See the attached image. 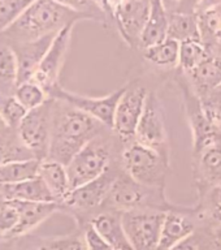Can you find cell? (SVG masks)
Listing matches in <instances>:
<instances>
[{
	"mask_svg": "<svg viewBox=\"0 0 221 250\" xmlns=\"http://www.w3.org/2000/svg\"><path fill=\"white\" fill-rule=\"evenodd\" d=\"M107 129L109 128L101 124L100 121L95 120L69 103L54 99L50 148L47 159L68 166L83 146L95 137L105 133Z\"/></svg>",
	"mask_w": 221,
	"mask_h": 250,
	"instance_id": "cell-1",
	"label": "cell"
},
{
	"mask_svg": "<svg viewBox=\"0 0 221 250\" xmlns=\"http://www.w3.org/2000/svg\"><path fill=\"white\" fill-rule=\"evenodd\" d=\"M90 17L62 7L55 0H34L22 16L1 35L12 43L31 42L58 34L64 27Z\"/></svg>",
	"mask_w": 221,
	"mask_h": 250,
	"instance_id": "cell-2",
	"label": "cell"
},
{
	"mask_svg": "<svg viewBox=\"0 0 221 250\" xmlns=\"http://www.w3.org/2000/svg\"><path fill=\"white\" fill-rule=\"evenodd\" d=\"M103 207H105V210L125 212L140 208L169 211L177 206L168 201L164 188L142 185L129 177L124 171H121L108 197L105 198Z\"/></svg>",
	"mask_w": 221,
	"mask_h": 250,
	"instance_id": "cell-3",
	"label": "cell"
},
{
	"mask_svg": "<svg viewBox=\"0 0 221 250\" xmlns=\"http://www.w3.org/2000/svg\"><path fill=\"white\" fill-rule=\"evenodd\" d=\"M122 171L134 181L151 188H164L169 173V155L133 141L121 152Z\"/></svg>",
	"mask_w": 221,
	"mask_h": 250,
	"instance_id": "cell-4",
	"label": "cell"
},
{
	"mask_svg": "<svg viewBox=\"0 0 221 250\" xmlns=\"http://www.w3.org/2000/svg\"><path fill=\"white\" fill-rule=\"evenodd\" d=\"M113 142L105 133L83 146L66 166L72 189L100 177L112 166Z\"/></svg>",
	"mask_w": 221,
	"mask_h": 250,
	"instance_id": "cell-5",
	"label": "cell"
},
{
	"mask_svg": "<svg viewBox=\"0 0 221 250\" xmlns=\"http://www.w3.org/2000/svg\"><path fill=\"white\" fill-rule=\"evenodd\" d=\"M52 108L54 99L50 98L44 104L29 111L17 128L20 142L33 154L35 159L44 160L48 156Z\"/></svg>",
	"mask_w": 221,
	"mask_h": 250,
	"instance_id": "cell-6",
	"label": "cell"
},
{
	"mask_svg": "<svg viewBox=\"0 0 221 250\" xmlns=\"http://www.w3.org/2000/svg\"><path fill=\"white\" fill-rule=\"evenodd\" d=\"M167 211L154 208L125 211L122 224L134 250H159L160 233Z\"/></svg>",
	"mask_w": 221,
	"mask_h": 250,
	"instance_id": "cell-7",
	"label": "cell"
},
{
	"mask_svg": "<svg viewBox=\"0 0 221 250\" xmlns=\"http://www.w3.org/2000/svg\"><path fill=\"white\" fill-rule=\"evenodd\" d=\"M147 95L148 91L144 86L132 83L125 86L124 93L117 103L112 126V132L121 142L128 145L136 138L137 126L144 111Z\"/></svg>",
	"mask_w": 221,
	"mask_h": 250,
	"instance_id": "cell-8",
	"label": "cell"
},
{
	"mask_svg": "<svg viewBox=\"0 0 221 250\" xmlns=\"http://www.w3.org/2000/svg\"><path fill=\"white\" fill-rule=\"evenodd\" d=\"M121 171H122L121 164L120 167L111 166L108 171L103 173L100 177L76 189H72L60 206L70 208L76 214H89L100 208L104 205L105 198L108 197L109 191Z\"/></svg>",
	"mask_w": 221,
	"mask_h": 250,
	"instance_id": "cell-9",
	"label": "cell"
},
{
	"mask_svg": "<svg viewBox=\"0 0 221 250\" xmlns=\"http://www.w3.org/2000/svg\"><path fill=\"white\" fill-rule=\"evenodd\" d=\"M134 141L169 155V136L165 117L161 103L155 93H148Z\"/></svg>",
	"mask_w": 221,
	"mask_h": 250,
	"instance_id": "cell-10",
	"label": "cell"
},
{
	"mask_svg": "<svg viewBox=\"0 0 221 250\" xmlns=\"http://www.w3.org/2000/svg\"><path fill=\"white\" fill-rule=\"evenodd\" d=\"M73 27L74 25H69L55 35L54 41L48 47L46 55L43 56L42 62L35 72L34 78L31 80V81L37 82L40 87H43L48 95L58 86H60L59 85V77L61 73L66 56H68Z\"/></svg>",
	"mask_w": 221,
	"mask_h": 250,
	"instance_id": "cell-11",
	"label": "cell"
},
{
	"mask_svg": "<svg viewBox=\"0 0 221 250\" xmlns=\"http://www.w3.org/2000/svg\"><path fill=\"white\" fill-rule=\"evenodd\" d=\"M124 90L125 87H121V89L112 91L105 97H87V95L72 93V91L62 89L61 86H58L50 94V98L66 102L82 112L94 117L95 120L100 121L101 124H104L107 128L112 129L115 111H116L117 103L120 101Z\"/></svg>",
	"mask_w": 221,
	"mask_h": 250,
	"instance_id": "cell-12",
	"label": "cell"
},
{
	"mask_svg": "<svg viewBox=\"0 0 221 250\" xmlns=\"http://www.w3.org/2000/svg\"><path fill=\"white\" fill-rule=\"evenodd\" d=\"M193 177L198 195L221 184V130L216 136L193 151Z\"/></svg>",
	"mask_w": 221,
	"mask_h": 250,
	"instance_id": "cell-13",
	"label": "cell"
},
{
	"mask_svg": "<svg viewBox=\"0 0 221 250\" xmlns=\"http://www.w3.org/2000/svg\"><path fill=\"white\" fill-rule=\"evenodd\" d=\"M150 9L151 0H126L112 13L117 30L128 46H140Z\"/></svg>",
	"mask_w": 221,
	"mask_h": 250,
	"instance_id": "cell-14",
	"label": "cell"
},
{
	"mask_svg": "<svg viewBox=\"0 0 221 250\" xmlns=\"http://www.w3.org/2000/svg\"><path fill=\"white\" fill-rule=\"evenodd\" d=\"M197 215H198L197 207L183 208L181 206H177L173 210L167 211L163 220L161 233H160L159 250H168L194 233V216Z\"/></svg>",
	"mask_w": 221,
	"mask_h": 250,
	"instance_id": "cell-15",
	"label": "cell"
},
{
	"mask_svg": "<svg viewBox=\"0 0 221 250\" xmlns=\"http://www.w3.org/2000/svg\"><path fill=\"white\" fill-rule=\"evenodd\" d=\"M55 35H48L31 42L12 43L11 46L15 51L17 66H19V83L31 81L34 78L35 72L54 41Z\"/></svg>",
	"mask_w": 221,
	"mask_h": 250,
	"instance_id": "cell-16",
	"label": "cell"
},
{
	"mask_svg": "<svg viewBox=\"0 0 221 250\" xmlns=\"http://www.w3.org/2000/svg\"><path fill=\"white\" fill-rule=\"evenodd\" d=\"M120 211L105 210L93 216L89 224L108 242L115 250H134L125 232Z\"/></svg>",
	"mask_w": 221,
	"mask_h": 250,
	"instance_id": "cell-17",
	"label": "cell"
},
{
	"mask_svg": "<svg viewBox=\"0 0 221 250\" xmlns=\"http://www.w3.org/2000/svg\"><path fill=\"white\" fill-rule=\"evenodd\" d=\"M20 215V222L15 229L12 238L21 237L30 233L55 212L60 210V205L56 202H25V201H12Z\"/></svg>",
	"mask_w": 221,
	"mask_h": 250,
	"instance_id": "cell-18",
	"label": "cell"
},
{
	"mask_svg": "<svg viewBox=\"0 0 221 250\" xmlns=\"http://www.w3.org/2000/svg\"><path fill=\"white\" fill-rule=\"evenodd\" d=\"M186 76L193 91L201 99H206L221 85V56L211 55L206 62Z\"/></svg>",
	"mask_w": 221,
	"mask_h": 250,
	"instance_id": "cell-19",
	"label": "cell"
},
{
	"mask_svg": "<svg viewBox=\"0 0 221 250\" xmlns=\"http://www.w3.org/2000/svg\"><path fill=\"white\" fill-rule=\"evenodd\" d=\"M0 193L7 201H25V202H56L50 189L37 176L12 185H1ZM58 203V202H56Z\"/></svg>",
	"mask_w": 221,
	"mask_h": 250,
	"instance_id": "cell-20",
	"label": "cell"
},
{
	"mask_svg": "<svg viewBox=\"0 0 221 250\" xmlns=\"http://www.w3.org/2000/svg\"><path fill=\"white\" fill-rule=\"evenodd\" d=\"M38 176L50 189L55 201L61 205L72 190L66 166L51 159L40 160Z\"/></svg>",
	"mask_w": 221,
	"mask_h": 250,
	"instance_id": "cell-21",
	"label": "cell"
},
{
	"mask_svg": "<svg viewBox=\"0 0 221 250\" xmlns=\"http://www.w3.org/2000/svg\"><path fill=\"white\" fill-rule=\"evenodd\" d=\"M168 22L169 15L163 0H151V9L143 33L141 35L140 47L147 48L165 41L168 38Z\"/></svg>",
	"mask_w": 221,
	"mask_h": 250,
	"instance_id": "cell-22",
	"label": "cell"
},
{
	"mask_svg": "<svg viewBox=\"0 0 221 250\" xmlns=\"http://www.w3.org/2000/svg\"><path fill=\"white\" fill-rule=\"evenodd\" d=\"M19 85V66L9 43L0 42V95H13Z\"/></svg>",
	"mask_w": 221,
	"mask_h": 250,
	"instance_id": "cell-23",
	"label": "cell"
},
{
	"mask_svg": "<svg viewBox=\"0 0 221 250\" xmlns=\"http://www.w3.org/2000/svg\"><path fill=\"white\" fill-rule=\"evenodd\" d=\"M168 38L182 43L187 41H202L199 30L198 15L175 12L169 15Z\"/></svg>",
	"mask_w": 221,
	"mask_h": 250,
	"instance_id": "cell-24",
	"label": "cell"
},
{
	"mask_svg": "<svg viewBox=\"0 0 221 250\" xmlns=\"http://www.w3.org/2000/svg\"><path fill=\"white\" fill-rule=\"evenodd\" d=\"M198 22L201 39L210 52L214 47H221V5L199 12Z\"/></svg>",
	"mask_w": 221,
	"mask_h": 250,
	"instance_id": "cell-25",
	"label": "cell"
},
{
	"mask_svg": "<svg viewBox=\"0 0 221 250\" xmlns=\"http://www.w3.org/2000/svg\"><path fill=\"white\" fill-rule=\"evenodd\" d=\"M143 58L148 62L161 68L177 66L180 59V42L167 38L158 44L143 48Z\"/></svg>",
	"mask_w": 221,
	"mask_h": 250,
	"instance_id": "cell-26",
	"label": "cell"
},
{
	"mask_svg": "<svg viewBox=\"0 0 221 250\" xmlns=\"http://www.w3.org/2000/svg\"><path fill=\"white\" fill-rule=\"evenodd\" d=\"M40 160L26 159L11 162L0 166V187L21 183L25 180L37 177L39 172Z\"/></svg>",
	"mask_w": 221,
	"mask_h": 250,
	"instance_id": "cell-27",
	"label": "cell"
},
{
	"mask_svg": "<svg viewBox=\"0 0 221 250\" xmlns=\"http://www.w3.org/2000/svg\"><path fill=\"white\" fill-rule=\"evenodd\" d=\"M211 55L214 54L210 52L202 41H187L180 43L179 65L183 73L187 74L197 69Z\"/></svg>",
	"mask_w": 221,
	"mask_h": 250,
	"instance_id": "cell-28",
	"label": "cell"
},
{
	"mask_svg": "<svg viewBox=\"0 0 221 250\" xmlns=\"http://www.w3.org/2000/svg\"><path fill=\"white\" fill-rule=\"evenodd\" d=\"M198 218L210 220L214 224L221 223V184L210 188L199 197V205L197 206Z\"/></svg>",
	"mask_w": 221,
	"mask_h": 250,
	"instance_id": "cell-29",
	"label": "cell"
},
{
	"mask_svg": "<svg viewBox=\"0 0 221 250\" xmlns=\"http://www.w3.org/2000/svg\"><path fill=\"white\" fill-rule=\"evenodd\" d=\"M13 95L26 108V111L38 108L50 99V95L44 91V89L40 87L34 81H26L19 83Z\"/></svg>",
	"mask_w": 221,
	"mask_h": 250,
	"instance_id": "cell-30",
	"label": "cell"
},
{
	"mask_svg": "<svg viewBox=\"0 0 221 250\" xmlns=\"http://www.w3.org/2000/svg\"><path fill=\"white\" fill-rule=\"evenodd\" d=\"M27 112L15 95H0V117L9 129L17 130Z\"/></svg>",
	"mask_w": 221,
	"mask_h": 250,
	"instance_id": "cell-31",
	"label": "cell"
},
{
	"mask_svg": "<svg viewBox=\"0 0 221 250\" xmlns=\"http://www.w3.org/2000/svg\"><path fill=\"white\" fill-rule=\"evenodd\" d=\"M34 0H0V34L8 30Z\"/></svg>",
	"mask_w": 221,
	"mask_h": 250,
	"instance_id": "cell-32",
	"label": "cell"
},
{
	"mask_svg": "<svg viewBox=\"0 0 221 250\" xmlns=\"http://www.w3.org/2000/svg\"><path fill=\"white\" fill-rule=\"evenodd\" d=\"M20 222L19 211L12 201H5L0 206V237L12 238Z\"/></svg>",
	"mask_w": 221,
	"mask_h": 250,
	"instance_id": "cell-33",
	"label": "cell"
},
{
	"mask_svg": "<svg viewBox=\"0 0 221 250\" xmlns=\"http://www.w3.org/2000/svg\"><path fill=\"white\" fill-rule=\"evenodd\" d=\"M43 241L50 250H87L83 237L74 234L61 236V237L43 238Z\"/></svg>",
	"mask_w": 221,
	"mask_h": 250,
	"instance_id": "cell-34",
	"label": "cell"
},
{
	"mask_svg": "<svg viewBox=\"0 0 221 250\" xmlns=\"http://www.w3.org/2000/svg\"><path fill=\"white\" fill-rule=\"evenodd\" d=\"M26 159H35V158L22 144L20 146L12 144H0V166Z\"/></svg>",
	"mask_w": 221,
	"mask_h": 250,
	"instance_id": "cell-35",
	"label": "cell"
},
{
	"mask_svg": "<svg viewBox=\"0 0 221 250\" xmlns=\"http://www.w3.org/2000/svg\"><path fill=\"white\" fill-rule=\"evenodd\" d=\"M55 1L60 4V5H62V7L68 8L70 11H74L77 12V13H81V15L87 16L91 20L97 19L95 15H93V11L95 7H99L94 3V0H55Z\"/></svg>",
	"mask_w": 221,
	"mask_h": 250,
	"instance_id": "cell-36",
	"label": "cell"
},
{
	"mask_svg": "<svg viewBox=\"0 0 221 250\" xmlns=\"http://www.w3.org/2000/svg\"><path fill=\"white\" fill-rule=\"evenodd\" d=\"M83 240H85L87 250H113L112 246L109 245L90 224L86 226L85 232H83Z\"/></svg>",
	"mask_w": 221,
	"mask_h": 250,
	"instance_id": "cell-37",
	"label": "cell"
},
{
	"mask_svg": "<svg viewBox=\"0 0 221 250\" xmlns=\"http://www.w3.org/2000/svg\"><path fill=\"white\" fill-rule=\"evenodd\" d=\"M203 0H180L176 8V12L180 13H189V15H198Z\"/></svg>",
	"mask_w": 221,
	"mask_h": 250,
	"instance_id": "cell-38",
	"label": "cell"
},
{
	"mask_svg": "<svg viewBox=\"0 0 221 250\" xmlns=\"http://www.w3.org/2000/svg\"><path fill=\"white\" fill-rule=\"evenodd\" d=\"M168 250H199V244L195 240L194 233H193L191 236H189V237L182 240V241H180L179 244H176V245H173Z\"/></svg>",
	"mask_w": 221,
	"mask_h": 250,
	"instance_id": "cell-39",
	"label": "cell"
},
{
	"mask_svg": "<svg viewBox=\"0 0 221 250\" xmlns=\"http://www.w3.org/2000/svg\"><path fill=\"white\" fill-rule=\"evenodd\" d=\"M212 248L214 250H221V223L216 224L212 230Z\"/></svg>",
	"mask_w": 221,
	"mask_h": 250,
	"instance_id": "cell-40",
	"label": "cell"
},
{
	"mask_svg": "<svg viewBox=\"0 0 221 250\" xmlns=\"http://www.w3.org/2000/svg\"><path fill=\"white\" fill-rule=\"evenodd\" d=\"M202 101L210 102V103H215V104L221 103V85L219 86L218 89L214 90V91H212V93L206 98V99H202Z\"/></svg>",
	"mask_w": 221,
	"mask_h": 250,
	"instance_id": "cell-41",
	"label": "cell"
},
{
	"mask_svg": "<svg viewBox=\"0 0 221 250\" xmlns=\"http://www.w3.org/2000/svg\"><path fill=\"white\" fill-rule=\"evenodd\" d=\"M218 5H221V0H203L199 12L204 11V9H208V8L218 7ZM199 12H198V13H199Z\"/></svg>",
	"mask_w": 221,
	"mask_h": 250,
	"instance_id": "cell-42",
	"label": "cell"
},
{
	"mask_svg": "<svg viewBox=\"0 0 221 250\" xmlns=\"http://www.w3.org/2000/svg\"><path fill=\"white\" fill-rule=\"evenodd\" d=\"M179 1L180 0H163V4L167 9H171V8H177Z\"/></svg>",
	"mask_w": 221,
	"mask_h": 250,
	"instance_id": "cell-43",
	"label": "cell"
},
{
	"mask_svg": "<svg viewBox=\"0 0 221 250\" xmlns=\"http://www.w3.org/2000/svg\"><path fill=\"white\" fill-rule=\"evenodd\" d=\"M30 250H50V249L47 248L46 244H44V241H43V238H42V240H40V241H39L37 245L33 246V249H30Z\"/></svg>",
	"mask_w": 221,
	"mask_h": 250,
	"instance_id": "cell-44",
	"label": "cell"
},
{
	"mask_svg": "<svg viewBox=\"0 0 221 250\" xmlns=\"http://www.w3.org/2000/svg\"><path fill=\"white\" fill-rule=\"evenodd\" d=\"M94 3L97 4L98 7L100 8L101 11L104 12V9H105V0H94Z\"/></svg>",
	"mask_w": 221,
	"mask_h": 250,
	"instance_id": "cell-45",
	"label": "cell"
},
{
	"mask_svg": "<svg viewBox=\"0 0 221 250\" xmlns=\"http://www.w3.org/2000/svg\"><path fill=\"white\" fill-rule=\"evenodd\" d=\"M7 129H9V128H8L7 125H5V123L3 121V119L0 117V136H1V134L4 133V130H7Z\"/></svg>",
	"mask_w": 221,
	"mask_h": 250,
	"instance_id": "cell-46",
	"label": "cell"
},
{
	"mask_svg": "<svg viewBox=\"0 0 221 250\" xmlns=\"http://www.w3.org/2000/svg\"><path fill=\"white\" fill-rule=\"evenodd\" d=\"M5 201H7V199H5V197H4V195L1 194V193H0V206H1V205H3V203L5 202Z\"/></svg>",
	"mask_w": 221,
	"mask_h": 250,
	"instance_id": "cell-47",
	"label": "cell"
},
{
	"mask_svg": "<svg viewBox=\"0 0 221 250\" xmlns=\"http://www.w3.org/2000/svg\"><path fill=\"white\" fill-rule=\"evenodd\" d=\"M4 250H11V249H4Z\"/></svg>",
	"mask_w": 221,
	"mask_h": 250,
	"instance_id": "cell-48",
	"label": "cell"
},
{
	"mask_svg": "<svg viewBox=\"0 0 221 250\" xmlns=\"http://www.w3.org/2000/svg\"><path fill=\"white\" fill-rule=\"evenodd\" d=\"M113 250H115V249H113Z\"/></svg>",
	"mask_w": 221,
	"mask_h": 250,
	"instance_id": "cell-49",
	"label": "cell"
}]
</instances>
